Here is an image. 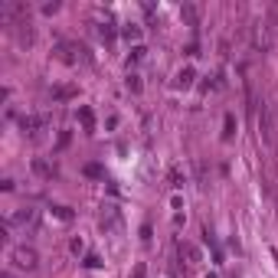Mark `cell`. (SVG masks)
Instances as JSON below:
<instances>
[{"label":"cell","instance_id":"7a4b0ae2","mask_svg":"<svg viewBox=\"0 0 278 278\" xmlns=\"http://www.w3.org/2000/svg\"><path fill=\"white\" fill-rule=\"evenodd\" d=\"M249 36H252V49H255V53H269L272 43H275V30H272L269 20H255Z\"/></svg>","mask_w":278,"mask_h":278},{"label":"cell","instance_id":"603a6c76","mask_svg":"<svg viewBox=\"0 0 278 278\" xmlns=\"http://www.w3.org/2000/svg\"><path fill=\"white\" fill-rule=\"evenodd\" d=\"M85 265H88V269H98V265H102V259H98V255H85Z\"/></svg>","mask_w":278,"mask_h":278},{"label":"cell","instance_id":"6da1fadb","mask_svg":"<svg viewBox=\"0 0 278 278\" xmlns=\"http://www.w3.org/2000/svg\"><path fill=\"white\" fill-rule=\"evenodd\" d=\"M255 121H259V138H262V144L275 147L278 144V115H275V108L265 105V102H255Z\"/></svg>","mask_w":278,"mask_h":278},{"label":"cell","instance_id":"7402d4cb","mask_svg":"<svg viewBox=\"0 0 278 278\" xmlns=\"http://www.w3.org/2000/svg\"><path fill=\"white\" fill-rule=\"evenodd\" d=\"M131 278H147V265L138 262V265H135V275H131Z\"/></svg>","mask_w":278,"mask_h":278},{"label":"cell","instance_id":"9c48e42d","mask_svg":"<svg viewBox=\"0 0 278 278\" xmlns=\"http://www.w3.org/2000/svg\"><path fill=\"white\" fill-rule=\"evenodd\" d=\"M180 252L187 255V262H190V265H200V262H203V252H200V246H193V242H183Z\"/></svg>","mask_w":278,"mask_h":278},{"label":"cell","instance_id":"8992f818","mask_svg":"<svg viewBox=\"0 0 278 278\" xmlns=\"http://www.w3.org/2000/svg\"><path fill=\"white\" fill-rule=\"evenodd\" d=\"M102 229L105 232H121L125 229V222H121V209L115 203H105L102 207Z\"/></svg>","mask_w":278,"mask_h":278},{"label":"cell","instance_id":"cb8c5ba5","mask_svg":"<svg viewBox=\"0 0 278 278\" xmlns=\"http://www.w3.org/2000/svg\"><path fill=\"white\" fill-rule=\"evenodd\" d=\"M56 10H59V3H56V0H53V3H43V13H56Z\"/></svg>","mask_w":278,"mask_h":278},{"label":"cell","instance_id":"3957f363","mask_svg":"<svg viewBox=\"0 0 278 278\" xmlns=\"http://www.w3.org/2000/svg\"><path fill=\"white\" fill-rule=\"evenodd\" d=\"M88 49L85 46H79V43H59V46H56V59H63L66 66H79V63H88Z\"/></svg>","mask_w":278,"mask_h":278},{"label":"cell","instance_id":"e0dca14e","mask_svg":"<svg viewBox=\"0 0 278 278\" xmlns=\"http://www.w3.org/2000/svg\"><path fill=\"white\" fill-rule=\"evenodd\" d=\"M170 187H174V190L183 187V170H180V167H170Z\"/></svg>","mask_w":278,"mask_h":278},{"label":"cell","instance_id":"5b68a950","mask_svg":"<svg viewBox=\"0 0 278 278\" xmlns=\"http://www.w3.org/2000/svg\"><path fill=\"white\" fill-rule=\"evenodd\" d=\"M36 209L33 207H20V209H10L7 213V226L10 229H26V226H36Z\"/></svg>","mask_w":278,"mask_h":278},{"label":"cell","instance_id":"2e32d148","mask_svg":"<svg viewBox=\"0 0 278 278\" xmlns=\"http://www.w3.org/2000/svg\"><path fill=\"white\" fill-rule=\"evenodd\" d=\"M95 33L102 36L105 43H108V40H115V26H111V23H95Z\"/></svg>","mask_w":278,"mask_h":278},{"label":"cell","instance_id":"ac0fdd59","mask_svg":"<svg viewBox=\"0 0 278 278\" xmlns=\"http://www.w3.org/2000/svg\"><path fill=\"white\" fill-rule=\"evenodd\" d=\"M144 56H147V49H144V46H135V49H131V56H128V66H138Z\"/></svg>","mask_w":278,"mask_h":278},{"label":"cell","instance_id":"d6986e66","mask_svg":"<svg viewBox=\"0 0 278 278\" xmlns=\"http://www.w3.org/2000/svg\"><path fill=\"white\" fill-rule=\"evenodd\" d=\"M53 216H56V219H63V222H69L72 219V209L69 207H53Z\"/></svg>","mask_w":278,"mask_h":278},{"label":"cell","instance_id":"52a82bcc","mask_svg":"<svg viewBox=\"0 0 278 278\" xmlns=\"http://www.w3.org/2000/svg\"><path fill=\"white\" fill-rule=\"evenodd\" d=\"M20 128H23V135H30L33 141H40L43 131H46V115H23V118H20Z\"/></svg>","mask_w":278,"mask_h":278},{"label":"cell","instance_id":"30bf717a","mask_svg":"<svg viewBox=\"0 0 278 278\" xmlns=\"http://www.w3.org/2000/svg\"><path fill=\"white\" fill-rule=\"evenodd\" d=\"M79 121H82V128H85V135H92V131H95V115H92V108H88V105H82V108H79Z\"/></svg>","mask_w":278,"mask_h":278},{"label":"cell","instance_id":"44dd1931","mask_svg":"<svg viewBox=\"0 0 278 278\" xmlns=\"http://www.w3.org/2000/svg\"><path fill=\"white\" fill-rule=\"evenodd\" d=\"M69 249H72L75 255H79V252H85V239H82V236H75V239L69 242Z\"/></svg>","mask_w":278,"mask_h":278},{"label":"cell","instance_id":"ffe728a7","mask_svg":"<svg viewBox=\"0 0 278 278\" xmlns=\"http://www.w3.org/2000/svg\"><path fill=\"white\" fill-rule=\"evenodd\" d=\"M128 88H131V92H141V75L128 72Z\"/></svg>","mask_w":278,"mask_h":278},{"label":"cell","instance_id":"277c9868","mask_svg":"<svg viewBox=\"0 0 278 278\" xmlns=\"http://www.w3.org/2000/svg\"><path fill=\"white\" fill-rule=\"evenodd\" d=\"M10 262H13L20 272H33L36 265H40V255H36L33 246H16L13 252H10Z\"/></svg>","mask_w":278,"mask_h":278},{"label":"cell","instance_id":"9a60e30c","mask_svg":"<svg viewBox=\"0 0 278 278\" xmlns=\"http://www.w3.org/2000/svg\"><path fill=\"white\" fill-rule=\"evenodd\" d=\"M33 170H36V174H40V177H56V167H49L46 160H40V157L33 160Z\"/></svg>","mask_w":278,"mask_h":278},{"label":"cell","instance_id":"ba28073f","mask_svg":"<svg viewBox=\"0 0 278 278\" xmlns=\"http://www.w3.org/2000/svg\"><path fill=\"white\" fill-rule=\"evenodd\" d=\"M193 82H197V69H193V66H183V69H177L174 88H193Z\"/></svg>","mask_w":278,"mask_h":278},{"label":"cell","instance_id":"7c38bea8","mask_svg":"<svg viewBox=\"0 0 278 278\" xmlns=\"http://www.w3.org/2000/svg\"><path fill=\"white\" fill-rule=\"evenodd\" d=\"M20 30H16V40H20V46H30L33 43V30H30V23H26V20H20Z\"/></svg>","mask_w":278,"mask_h":278},{"label":"cell","instance_id":"4fadbf2b","mask_svg":"<svg viewBox=\"0 0 278 278\" xmlns=\"http://www.w3.org/2000/svg\"><path fill=\"white\" fill-rule=\"evenodd\" d=\"M121 33H125V40H131V43H138V46H141V36H144V30H141L138 23H125V30H121Z\"/></svg>","mask_w":278,"mask_h":278},{"label":"cell","instance_id":"8fae6325","mask_svg":"<svg viewBox=\"0 0 278 278\" xmlns=\"http://www.w3.org/2000/svg\"><path fill=\"white\" fill-rule=\"evenodd\" d=\"M180 16H183V23H187V26H197V23H200V13H197V7H193V3H183V7H180Z\"/></svg>","mask_w":278,"mask_h":278},{"label":"cell","instance_id":"5bb4252c","mask_svg":"<svg viewBox=\"0 0 278 278\" xmlns=\"http://www.w3.org/2000/svg\"><path fill=\"white\" fill-rule=\"evenodd\" d=\"M236 138V118H232V111L226 115V121H222V141H232Z\"/></svg>","mask_w":278,"mask_h":278}]
</instances>
